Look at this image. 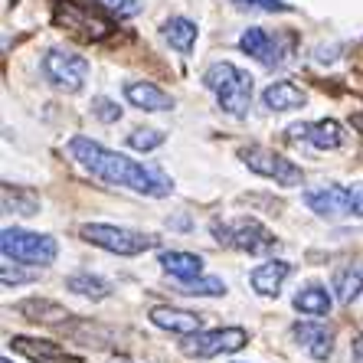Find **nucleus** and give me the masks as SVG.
<instances>
[{
    "label": "nucleus",
    "instance_id": "obj_21",
    "mask_svg": "<svg viewBox=\"0 0 363 363\" xmlns=\"http://www.w3.org/2000/svg\"><path fill=\"white\" fill-rule=\"evenodd\" d=\"M295 311L308 314V318H324L330 311V295L324 285H304L295 295Z\"/></svg>",
    "mask_w": 363,
    "mask_h": 363
},
{
    "label": "nucleus",
    "instance_id": "obj_14",
    "mask_svg": "<svg viewBox=\"0 0 363 363\" xmlns=\"http://www.w3.org/2000/svg\"><path fill=\"white\" fill-rule=\"evenodd\" d=\"M154 328L161 330H170V334H180V337H190L200 330V314L194 311H180V308H167V304H157L147 311Z\"/></svg>",
    "mask_w": 363,
    "mask_h": 363
},
{
    "label": "nucleus",
    "instance_id": "obj_19",
    "mask_svg": "<svg viewBox=\"0 0 363 363\" xmlns=\"http://www.w3.org/2000/svg\"><path fill=\"white\" fill-rule=\"evenodd\" d=\"M164 272H170V279L186 281V279H196L203 269V259L196 252H180V249H167V252L157 255Z\"/></svg>",
    "mask_w": 363,
    "mask_h": 363
},
{
    "label": "nucleus",
    "instance_id": "obj_28",
    "mask_svg": "<svg viewBox=\"0 0 363 363\" xmlns=\"http://www.w3.org/2000/svg\"><path fill=\"white\" fill-rule=\"evenodd\" d=\"M99 4L108 10L111 17H121V20L141 13V0H99Z\"/></svg>",
    "mask_w": 363,
    "mask_h": 363
},
{
    "label": "nucleus",
    "instance_id": "obj_29",
    "mask_svg": "<svg viewBox=\"0 0 363 363\" xmlns=\"http://www.w3.org/2000/svg\"><path fill=\"white\" fill-rule=\"evenodd\" d=\"M92 111L101 121H118L121 118V105L118 101H111V99H105V95H99V99L92 101Z\"/></svg>",
    "mask_w": 363,
    "mask_h": 363
},
{
    "label": "nucleus",
    "instance_id": "obj_16",
    "mask_svg": "<svg viewBox=\"0 0 363 363\" xmlns=\"http://www.w3.org/2000/svg\"><path fill=\"white\" fill-rule=\"evenodd\" d=\"M288 272H291V265L281 262V259H272V262L259 265V269H252V275H249V281H252V288L259 291L262 298H275L281 291V285H285Z\"/></svg>",
    "mask_w": 363,
    "mask_h": 363
},
{
    "label": "nucleus",
    "instance_id": "obj_23",
    "mask_svg": "<svg viewBox=\"0 0 363 363\" xmlns=\"http://www.w3.org/2000/svg\"><path fill=\"white\" fill-rule=\"evenodd\" d=\"M66 288L69 291H76L82 298H92V301H101V298L111 295V285L101 275H89V272H76V275H69L66 279Z\"/></svg>",
    "mask_w": 363,
    "mask_h": 363
},
{
    "label": "nucleus",
    "instance_id": "obj_20",
    "mask_svg": "<svg viewBox=\"0 0 363 363\" xmlns=\"http://www.w3.org/2000/svg\"><path fill=\"white\" fill-rule=\"evenodd\" d=\"M161 36L167 40L170 50L190 52L194 50V43H196V23L194 20H186V17H170V20L161 23Z\"/></svg>",
    "mask_w": 363,
    "mask_h": 363
},
{
    "label": "nucleus",
    "instance_id": "obj_12",
    "mask_svg": "<svg viewBox=\"0 0 363 363\" xmlns=\"http://www.w3.org/2000/svg\"><path fill=\"white\" fill-rule=\"evenodd\" d=\"M239 50L245 56H252L255 62H262V66H281L285 60V52H281V43L262 30V26H249L242 36H239Z\"/></svg>",
    "mask_w": 363,
    "mask_h": 363
},
{
    "label": "nucleus",
    "instance_id": "obj_26",
    "mask_svg": "<svg viewBox=\"0 0 363 363\" xmlns=\"http://www.w3.org/2000/svg\"><path fill=\"white\" fill-rule=\"evenodd\" d=\"M180 291L184 295H223L226 291V285H223V279H216V275H203V279H186L180 281Z\"/></svg>",
    "mask_w": 363,
    "mask_h": 363
},
{
    "label": "nucleus",
    "instance_id": "obj_1",
    "mask_svg": "<svg viewBox=\"0 0 363 363\" xmlns=\"http://www.w3.org/2000/svg\"><path fill=\"white\" fill-rule=\"evenodd\" d=\"M66 147L72 154V161L82 164L95 180H105L111 186H128V190H135L141 196H167L174 190V180L161 167H144V164L131 161L128 154L108 151L105 144L85 135H76Z\"/></svg>",
    "mask_w": 363,
    "mask_h": 363
},
{
    "label": "nucleus",
    "instance_id": "obj_8",
    "mask_svg": "<svg viewBox=\"0 0 363 363\" xmlns=\"http://www.w3.org/2000/svg\"><path fill=\"white\" fill-rule=\"evenodd\" d=\"M249 344V334L242 328H216V330H196L190 337H184L180 350L194 360H210L220 354H236Z\"/></svg>",
    "mask_w": 363,
    "mask_h": 363
},
{
    "label": "nucleus",
    "instance_id": "obj_17",
    "mask_svg": "<svg viewBox=\"0 0 363 363\" xmlns=\"http://www.w3.org/2000/svg\"><path fill=\"white\" fill-rule=\"evenodd\" d=\"M10 347L17 350V354L30 357L33 363H69V354L62 350L60 344H52V340H40V337H13Z\"/></svg>",
    "mask_w": 363,
    "mask_h": 363
},
{
    "label": "nucleus",
    "instance_id": "obj_13",
    "mask_svg": "<svg viewBox=\"0 0 363 363\" xmlns=\"http://www.w3.org/2000/svg\"><path fill=\"white\" fill-rule=\"evenodd\" d=\"M288 135L291 138H301V141H308L311 147H318V151H334V147H340V141H344V131H340L337 121H304V125H291L288 128Z\"/></svg>",
    "mask_w": 363,
    "mask_h": 363
},
{
    "label": "nucleus",
    "instance_id": "obj_18",
    "mask_svg": "<svg viewBox=\"0 0 363 363\" xmlns=\"http://www.w3.org/2000/svg\"><path fill=\"white\" fill-rule=\"evenodd\" d=\"M304 101H308V95L295 82H272L262 92V105L269 111H295L301 108Z\"/></svg>",
    "mask_w": 363,
    "mask_h": 363
},
{
    "label": "nucleus",
    "instance_id": "obj_25",
    "mask_svg": "<svg viewBox=\"0 0 363 363\" xmlns=\"http://www.w3.org/2000/svg\"><path fill=\"white\" fill-rule=\"evenodd\" d=\"M164 131H157V128H135L131 135H128V147H135L138 154H151V151H157L164 144Z\"/></svg>",
    "mask_w": 363,
    "mask_h": 363
},
{
    "label": "nucleus",
    "instance_id": "obj_34",
    "mask_svg": "<svg viewBox=\"0 0 363 363\" xmlns=\"http://www.w3.org/2000/svg\"><path fill=\"white\" fill-rule=\"evenodd\" d=\"M354 128H357V131H360V135H363V115H357V118H354Z\"/></svg>",
    "mask_w": 363,
    "mask_h": 363
},
{
    "label": "nucleus",
    "instance_id": "obj_33",
    "mask_svg": "<svg viewBox=\"0 0 363 363\" xmlns=\"http://www.w3.org/2000/svg\"><path fill=\"white\" fill-rule=\"evenodd\" d=\"M350 363H363V337H354L350 344Z\"/></svg>",
    "mask_w": 363,
    "mask_h": 363
},
{
    "label": "nucleus",
    "instance_id": "obj_11",
    "mask_svg": "<svg viewBox=\"0 0 363 363\" xmlns=\"http://www.w3.org/2000/svg\"><path fill=\"white\" fill-rule=\"evenodd\" d=\"M304 206L324 220H337L344 213H350V200H347V186L328 184V186H314V190H304Z\"/></svg>",
    "mask_w": 363,
    "mask_h": 363
},
{
    "label": "nucleus",
    "instance_id": "obj_32",
    "mask_svg": "<svg viewBox=\"0 0 363 363\" xmlns=\"http://www.w3.org/2000/svg\"><path fill=\"white\" fill-rule=\"evenodd\" d=\"M347 200H350V213L363 216V180H357V184L347 186Z\"/></svg>",
    "mask_w": 363,
    "mask_h": 363
},
{
    "label": "nucleus",
    "instance_id": "obj_3",
    "mask_svg": "<svg viewBox=\"0 0 363 363\" xmlns=\"http://www.w3.org/2000/svg\"><path fill=\"white\" fill-rule=\"evenodd\" d=\"M210 233L226 249H236V252H245V255H269L279 245V239L272 236L262 223L249 220V216H239V220H229V223L216 220L210 226Z\"/></svg>",
    "mask_w": 363,
    "mask_h": 363
},
{
    "label": "nucleus",
    "instance_id": "obj_2",
    "mask_svg": "<svg viewBox=\"0 0 363 363\" xmlns=\"http://www.w3.org/2000/svg\"><path fill=\"white\" fill-rule=\"evenodd\" d=\"M203 85L213 89L216 95V105L229 115H236L242 118L245 111H249V101H252V76L245 72V69L233 66V62H213L206 72H203Z\"/></svg>",
    "mask_w": 363,
    "mask_h": 363
},
{
    "label": "nucleus",
    "instance_id": "obj_5",
    "mask_svg": "<svg viewBox=\"0 0 363 363\" xmlns=\"http://www.w3.org/2000/svg\"><path fill=\"white\" fill-rule=\"evenodd\" d=\"M0 249L7 259L23 265H52L56 262V239L46 233H30V229L7 226L0 233Z\"/></svg>",
    "mask_w": 363,
    "mask_h": 363
},
{
    "label": "nucleus",
    "instance_id": "obj_7",
    "mask_svg": "<svg viewBox=\"0 0 363 363\" xmlns=\"http://www.w3.org/2000/svg\"><path fill=\"white\" fill-rule=\"evenodd\" d=\"M43 76L50 79L60 92H82L85 79H89V62L72 50H62V46H52L43 56Z\"/></svg>",
    "mask_w": 363,
    "mask_h": 363
},
{
    "label": "nucleus",
    "instance_id": "obj_24",
    "mask_svg": "<svg viewBox=\"0 0 363 363\" xmlns=\"http://www.w3.org/2000/svg\"><path fill=\"white\" fill-rule=\"evenodd\" d=\"M20 311L30 318V321H43V324H60L69 318V311L56 301H46V298H30V301L20 304Z\"/></svg>",
    "mask_w": 363,
    "mask_h": 363
},
{
    "label": "nucleus",
    "instance_id": "obj_22",
    "mask_svg": "<svg viewBox=\"0 0 363 363\" xmlns=\"http://www.w3.org/2000/svg\"><path fill=\"white\" fill-rule=\"evenodd\" d=\"M330 281H334V291H337V298L344 304L357 301L363 291V265H340Z\"/></svg>",
    "mask_w": 363,
    "mask_h": 363
},
{
    "label": "nucleus",
    "instance_id": "obj_10",
    "mask_svg": "<svg viewBox=\"0 0 363 363\" xmlns=\"http://www.w3.org/2000/svg\"><path fill=\"white\" fill-rule=\"evenodd\" d=\"M291 337H295V344L301 347L311 360H328V357L334 354V330H330L328 324L298 321L295 328H291Z\"/></svg>",
    "mask_w": 363,
    "mask_h": 363
},
{
    "label": "nucleus",
    "instance_id": "obj_36",
    "mask_svg": "<svg viewBox=\"0 0 363 363\" xmlns=\"http://www.w3.org/2000/svg\"><path fill=\"white\" fill-rule=\"evenodd\" d=\"M111 363H131V360H111Z\"/></svg>",
    "mask_w": 363,
    "mask_h": 363
},
{
    "label": "nucleus",
    "instance_id": "obj_31",
    "mask_svg": "<svg viewBox=\"0 0 363 363\" xmlns=\"http://www.w3.org/2000/svg\"><path fill=\"white\" fill-rule=\"evenodd\" d=\"M26 281H33V275L17 265H10V259L4 255V285H26Z\"/></svg>",
    "mask_w": 363,
    "mask_h": 363
},
{
    "label": "nucleus",
    "instance_id": "obj_35",
    "mask_svg": "<svg viewBox=\"0 0 363 363\" xmlns=\"http://www.w3.org/2000/svg\"><path fill=\"white\" fill-rule=\"evenodd\" d=\"M0 363H13V360H10V357H4V360H0Z\"/></svg>",
    "mask_w": 363,
    "mask_h": 363
},
{
    "label": "nucleus",
    "instance_id": "obj_4",
    "mask_svg": "<svg viewBox=\"0 0 363 363\" xmlns=\"http://www.w3.org/2000/svg\"><path fill=\"white\" fill-rule=\"evenodd\" d=\"M79 236H82L85 242L105 249V252L125 255V259L141 255V252H147V249L157 245V236H151V233L128 229V226H115V223H85V226L79 229Z\"/></svg>",
    "mask_w": 363,
    "mask_h": 363
},
{
    "label": "nucleus",
    "instance_id": "obj_27",
    "mask_svg": "<svg viewBox=\"0 0 363 363\" xmlns=\"http://www.w3.org/2000/svg\"><path fill=\"white\" fill-rule=\"evenodd\" d=\"M4 210H13V213H23V216H30V213L40 210V203H23L30 200V194H23V190H10V186H4Z\"/></svg>",
    "mask_w": 363,
    "mask_h": 363
},
{
    "label": "nucleus",
    "instance_id": "obj_9",
    "mask_svg": "<svg viewBox=\"0 0 363 363\" xmlns=\"http://www.w3.org/2000/svg\"><path fill=\"white\" fill-rule=\"evenodd\" d=\"M56 23L66 26V33L82 36V40H105V36L111 33V26L105 23V20L92 17L89 10H82L79 4H72V0H66V4L56 7Z\"/></svg>",
    "mask_w": 363,
    "mask_h": 363
},
{
    "label": "nucleus",
    "instance_id": "obj_15",
    "mask_svg": "<svg viewBox=\"0 0 363 363\" xmlns=\"http://www.w3.org/2000/svg\"><path fill=\"white\" fill-rule=\"evenodd\" d=\"M125 99L128 105H135L141 111H170L174 99L164 89H157L154 82H128L125 85Z\"/></svg>",
    "mask_w": 363,
    "mask_h": 363
},
{
    "label": "nucleus",
    "instance_id": "obj_30",
    "mask_svg": "<svg viewBox=\"0 0 363 363\" xmlns=\"http://www.w3.org/2000/svg\"><path fill=\"white\" fill-rule=\"evenodd\" d=\"M233 4L252 7V10H265V13H288V10H291V4H285V0H233Z\"/></svg>",
    "mask_w": 363,
    "mask_h": 363
},
{
    "label": "nucleus",
    "instance_id": "obj_6",
    "mask_svg": "<svg viewBox=\"0 0 363 363\" xmlns=\"http://www.w3.org/2000/svg\"><path fill=\"white\" fill-rule=\"evenodd\" d=\"M239 161L252 170V174H259V177H265V180H275L279 186H301V180H304L298 164H291L288 157L275 154L272 147H262V144H245V147H239Z\"/></svg>",
    "mask_w": 363,
    "mask_h": 363
}]
</instances>
